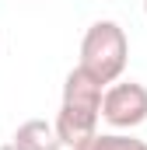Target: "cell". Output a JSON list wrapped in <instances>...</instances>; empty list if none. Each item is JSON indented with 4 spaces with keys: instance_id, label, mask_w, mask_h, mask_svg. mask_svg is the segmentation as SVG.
Instances as JSON below:
<instances>
[{
    "instance_id": "1",
    "label": "cell",
    "mask_w": 147,
    "mask_h": 150,
    "mask_svg": "<svg viewBox=\"0 0 147 150\" xmlns=\"http://www.w3.org/2000/svg\"><path fill=\"white\" fill-rule=\"evenodd\" d=\"M126 59H130V42L126 32L116 25V21H95L84 38H81V70H88L91 77H98L102 84L119 80L126 70Z\"/></svg>"
},
{
    "instance_id": "2",
    "label": "cell",
    "mask_w": 147,
    "mask_h": 150,
    "mask_svg": "<svg viewBox=\"0 0 147 150\" xmlns=\"http://www.w3.org/2000/svg\"><path fill=\"white\" fill-rule=\"evenodd\" d=\"M102 119L116 129H137L147 122V87L137 80H112L102 91Z\"/></svg>"
},
{
    "instance_id": "3",
    "label": "cell",
    "mask_w": 147,
    "mask_h": 150,
    "mask_svg": "<svg viewBox=\"0 0 147 150\" xmlns=\"http://www.w3.org/2000/svg\"><path fill=\"white\" fill-rule=\"evenodd\" d=\"M102 91H105V84H102L98 77H91L88 70L74 67L70 74H67V80H63V101H60V105L98 115L102 112ZM98 119H102V115H98Z\"/></svg>"
},
{
    "instance_id": "4",
    "label": "cell",
    "mask_w": 147,
    "mask_h": 150,
    "mask_svg": "<svg viewBox=\"0 0 147 150\" xmlns=\"http://www.w3.org/2000/svg\"><path fill=\"white\" fill-rule=\"evenodd\" d=\"M53 129H56V136H60V143H63V147L81 150L88 140H91V136H95V133H98V115H91V112H77V108L60 105Z\"/></svg>"
},
{
    "instance_id": "5",
    "label": "cell",
    "mask_w": 147,
    "mask_h": 150,
    "mask_svg": "<svg viewBox=\"0 0 147 150\" xmlns=\"http://www.w3.org/2000/svg\"><path fill=\"white\" fill-rule=\"evenodd\" d=\"M11 143L18 150H63L56 129H53V122H46V119H28V122H21Z\"/></svg>"
},
{
    "instance_id": "6",
    "label": "cell",
    "mask_w": 147,
    "mask_h": 150,
    "mask_svg": "<svg viewBox=\"0 0 147 150\" xmlns=\"http://www.w3.org/2000/svg\"><path fill=\"white\" fill-rule=\"evenodd\" d=\"M81 150H147V143L126 133H95Z\"/></svg>"
},
{
    "instance_id": "7",
    "label": "cell",
    "mask_w": 147,
    "mask_h": 150,
    "mask_svg": "<svg viewBox=\"0 0 147 150\" xmlns=\"http://www.w3.org/2000/svg\"><path fill=\"white\" fill-rule=\"evenodd\" d=\"M0 150H18V147H14V143H4V147H0Z\"/></svg>"
},
{
    "instance_id": "8",
    "label": "cell",
    "mask_w": 147,
    "mask_h": 150,
    "mask_svg": "<svg viewBox=\"0 0 147 150\" xmlns=\"http://www.w3.org/2000/svg\"><path fill=\"white\" fill-rule=\"evenodd\" d=\"M144 14H147V0H144Z\"/></svg>"
}]
</instances>
